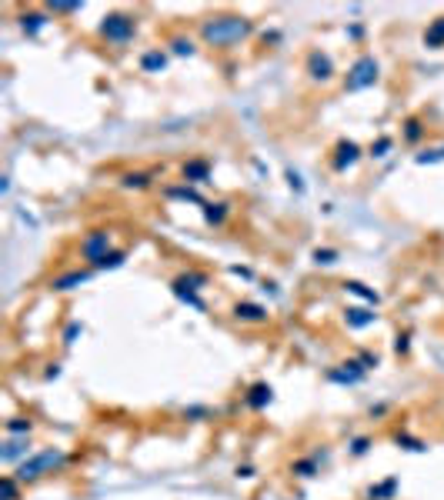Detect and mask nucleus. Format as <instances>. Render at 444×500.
Here are the masks:
<instances>
[{
	"label": "nucleus",
	"instance_id": "4be33fe9",
	"mask_svg": "<svg viewBox=\"0 0 444 500\" xmlns=\"http://www.w3.org/2000/svg\"><path fill=\"white\" fill-rule=\"evenodd\" d=\"M197 37H190L188 31H171L167 33V40H164V47H167V53L171 57H194L197 53Z\"/></svg>",
	"mask_w": 444,
	"mask_h": 500
},
{
	"label": "nucleus",
	"instance_id": "5701e85b",
	"mask_svg": "<svg viewBox=\"0 0 444 500\" xmlns=\"http://www.w3.org/2000/svg\"><path fill=\"white\" fill-rule=\"evenodd\" d=\"M161 194L167 200H181V203H197V207L207 203L204 194L197 187H190V183H167V187H161Z\"/></svg>",
	"mask_w": 444,
	"mask_h": 500
},
{
	"label": "nucleus",
	"instance_id": "393cba45",
	"mask_svg": "<svg viewBox=\"0 0 444 500\" xmlns=\"http://www.w3.org/2000/svg\"><path fill=\"white\" fill-rule=\"evenodd\" d=\"M397 487H401L397 477H384V481L371 483V487L364 490V500H394L397 497Z\"/></svg>",
	"mask_w": 444,
	"mask_h": 500
},
{
	"label": "nucleus",
	"instance_id": "a211bd4d",
	"mask_svg": "<svg viewBox=\"0 0 444 500\" xmlns=\"http://www.w3.org/2000/svg\"><path fill=\"white\" fill-rule=\"evenodd\" d=\"M201 214H204V224L207 227H214V231H221L227 227V220L234 217V203L227 197H217V200H207L204 207H201Z\"/></svg>",
	"mask_w": 444,
	"mask_h": 500
},
{
	"label": "nucleus",
	"instance_id": "dca6fc26",
	"mask_svg": "<svg viewBox=\"0 0 444 500\" xmlns=\"http://www.w3.org/2000/svg\"><path fill=\"white\" fill-rule=\"evenodd\" d=\"M240 400H244L247 410L261 414V410H268V407L274 403V387L268 381H254V383H247V390L240 394Z\"/></svg>",
	"mask_w": 444,
	"mask_h": 500
},
{
	"label": "nucleus",
	"instance_id": "7ed1b4c3",
	"mask_svg": "<svg viewBox=\"0 0 444 500\" xmlns=\"http://www.w3.org/2000/svg\"><path fill=\"white\" fill-rule=\"evenodd\" d=\"M137 31H140V17L137 14H131V10H110L97 24V40L114 50H124L137 40Z\"/></svg>",
	"mask_w": 444,
	"mask_h": 500
},
{
	"label": "nucleus",
	"instance_id": "f8f14e48",
	"mask_svg": "<svg viewBox=\"0 0 444 500\" xmlns=\"http://www.w3.org/2000/svg\"><path fill=\"white\" fill-rule=\"evenodd\" d=\"M324 377L331 383H341V387H354V383H361L364 377H368V370H364V364L358 360V353H354V357H347V360H341V364L327 367Z\"/></svg>",
	"mask_w": 444,
	"mask_h": 500
},
{
	"label": "nucleus",
	"instance_id": "f257e3e1",
	"mask_svg": "<svg viewBox=\"0 0 444 500\" xmlns=\"http://www.w3.org/2000/svg\"><path fill=\"white\" fill-rule=\"evenodd\" d=\"M257 33V24L244 14H207L197 20V40L211 50H238L240 44H247Z\"/></svg>",
	"mask_w": 444,
	"mask_h": 500
},
{
	"label": "nucleus",
	"instance_id": "a18cd8bd",
	"mask_svg": "<svg viewBox=\"0 0 444 500\" xmlns=\"http://www.w3.org/2000/svg\"><path fill=\"white\" fill-rule=\"evenodd\" d=\"M234 274H238V277H244V281H251V277H254V270H251V267H234Z\"/></svg>",
	"mask_w": 444,
	"mask_h": 500
},
{
	"label": "nucleus",
	"instance_id": "f704fd0d",
	"mask_svg": "<svg viewBox=\"0 0 444 500\" xmlns=\"http://www.w3.org/2000/svg\"><path fill=\"white\" fill-rule=\"evenodd\" d=\"M394 353H397L401 360H408V357H411V331H397V333H394Z\"/></svg>",
	"mask_w": 444,
	"mask_h": 500
},
{
	"label": "nucleus",
	"instance_id": "2f4dec72",
	"mask_svg": "<svg viewBox=\"0 0 444 500\" xmlns=\"http://www.w3.org/2000/svg\"><path fill=\"white\" fill-rule=\"evenodd\" d=\"M124 264H127V247H114L101 264L94 267V274H101V270H117V267H124Z\"/></svg>",
	"mask_w": 444,
	"mask_h": 500
},
{
	"label": "nucleus",
	"instance_id": "1a4fd4ad",
	"mask_svg": "<svg viewBox=\"0 0 444 500\" xmlns=\"http://www.w3.org/2000/svg\"><path fill=\"white\" fill-rule=\"evenodd\" d=\"M327 460H331V450L321 447V450H311V453H304V457H294L288 464L290 477L294 481H314L321 470L327 467Z\"/></svg>",
	"mask_w": 444,
	"mask_h": 500
},
{
	"label": "nucleus",
	"instance_id": "aec40b11",
	"mask_svg": "<svg viewBox=\"0 0 444 500\" xmlns=\"http://www.w3.org/2000/svg\"><path fill=\"white\" fill-rule=\"evenodd\" d=\"M427 140V120L418 114H411L401 120V144L404 147H421Z\"/></svg>",
	"mask_w": 444,
	"mask_h": 500
},
{
	"label": "nucleus",
	"instance_id": "2eb2a0df",
	"mask_svg": "<svg viewBox=\"0 0 444 500\" xmlns=\"http://www.w3.org/2000/svg\"><path fill=\"white\" fill-rule=\"evenodd\" d=\"M90 277H94V270H90V267H70V270L54 274V277H51V290H54V294H70V290L84 287Z\"/></svg>",
	"mask_w": 444,
	"mask_h": 500
},
{
	"label": "nucleus",
	"instance_id": "72a5a7b5",
	"mask_svg": "<svg viewBox=\"0 0 444 500\" xmlns=\"http://www.w3.org/2000/svg\"><path fill=\"white\" fill-rule=\"evenodd\" d=\"M444 160V144H438V147H427L421 150V153H414V164H441Z\"/></svg>",
	"mask_w": 444,
	"mask_h": 500
},
{
	"label": "nucleus",
	"instance_id": "f3484780",
	"mask_svg": "<svg viewBox=\"0 0 444 500\" xmlns=\"http://www.w3.org/2000/svg\"><path fill=\"white\" fill-rule=\"evenodd\" d=\"M341 320L347 331H368V327L377 324V314H375V307H368V303H351V307L341 310Z\"/></svg>",
	"mask_w": 444,
	"mask_h": 500
},
{
	"label": "nucleus",
	"instance_id": "412c9836",
	"mask_svg": "<svg viewBox=\"0 0 444 500\" xmlns=\"http://www.w3.org/2000/svg\"><path fill=\"white\" fill-rule=\"evenodd\" d=\"M120 190H134V194H144V190H154L157 174L154 170H124L117 177Z\"/></svg>",
	"mask_w": 444,
	"mask_h": 500
},
{
	"label": "nucleus",
	"instance_id": "423d86ee",
	"mask_svg": "<svg viewBox=\"0 0 444 500\" xmlns=\"http://www.w3.org/2000/svg\"><path fill=\"white\" fill-rule=\"evenodd\" d=\"M110 250H114V227H90V231L81 233V240H77V257H81V264L90 267V270L101 264Z\"/></svg>",
	"mask_w": 444,
	"mask_h": 500
},
{
	"label": "nucleus",
	"instance_id": "58836bf2",
	"mask_svg": "<svg viewBox=\"0 0 444 500\" xmlns=\"http://www.w3.org/2000/svg\"><path fill=\"white\" fill-rule=\"evenodd\" d=\"M284 181H288V187L294 190V194H304V190H308V187H304V177H301V170H294V167L284 170Z\"/></svg>",
	"mask_w": 444,
	"mask_h": 500
},
{
	"label": "nucleus",
	"instance_id": "39448f33",
	"mask_svg": "<svg viewBox=\"0 0 444 500\" xmlns=\"http://www.w3.org/2000/svg\"><path fill=\"white\" fill-rule=\"evenodd\" d=\"M207 287H211V274L201 270V267H188V270H181L171 281V294L181 300V303L194 307V310H207V300L201 297Z\"/></svg>",
	"mask_w": 444,
	"mask_h": 500
},
{
	"label": "nucleus",
	"instance_id": "a19ab883",
	"mask_svg": "<svg viewBox=\"0 0 444 500\" xmlns=\"http://www.w3.org/2000/svg\"><path fill=\"white\" fill-rule=\"evenodd\" d=\"M234 477H238V481H254L257 467L254 464H238V467H234Z\"/></svg>",
	"mask_w": 444,
	"mask_h": 500
},
{
	"label": "nucleus",
	"instance_id": "49530a36",
	"mask_svg": "<svg viewBox=\"0 0 444 500\" xmlns=\"http://www.w3.org/2000/svg\"><path fill=\"white\" fill-rule=\"evenodd\" d=\"M54 377H60V367L54 364L51 370H44V381H54Z\"/></svg>",
	"mask_w": 444,
	"mask_h": 500
},
{
	"label": "nucleus",
	"instance_id": "b1692460",
	"mask_svg": "<svg viewBox=\"0 0 444 500\" xmlns=\"http://www.w3.org/2000/svg\"><path fill=\"white\" fill-rule=\"evenodd\" d=\"M37 431V420L31 414H14L3 420V437H31Z\"/></svg>",
	"mask_w": 444,
	"mask_h": 500
},
{
	"label": "nucleus",
	"instance_id": "a878e982",
	"mask_svg": "<svg viewBox=\"0 0 444 500\" xmlns=\"http://www.w3.org/2000/svg\"><path fill=\"white\" fill-rule=\"evenodd\" d=\"M421 40H425L427 50H444V14L434 17V20H427L425 33H421Z\"/></svg>",
	"mask_w": 444,
	"mask_h": 500
},
{
	"label": "nucleus",
	"instance_id": "bb28decb",
	"mask_svg": "<svg viewBox=\"0 0 444 500\" xmlns=\"http://www.w3.org/2000/svg\"><path fill=\"white\" fill-rule=\"evenodd\" d=\"M217 410L214 407H207V403H188V407H181V420L184 424H207V420H214Z\"/></svg>",
	"mask_w": 444,
	"mask_h": 500
},
{
	"label": "nucleus",
	"instance_id": "79ce46f5",
	"mask_svg": "<svg viewBox=\"0 0 444 500\" xmlns=\"http://www.w3.org/2000/svg\"><path fill=\"white\" fill-rule=\"evenodd\" d=\"M388 410H391V403H388V400H381V403H371L368 417H371V420H381V417H388Z\"/></svg>",
	"mask_w": 444,
	"mask_h": 500
},
{
	"label": "nucleus",
	"instance_id": "473e14b6",
	"mask_svg": "<svg viewBox=\"0 0 444 500\" xmlns=\"http://www.w3.org/2000/svg\"><path fill=\"white\" fill-rule=\"evenodd\" d=\"M311 260L318 267H334L338 260H341V250L338 247H314L311 250Z\"/></svg>",
	"mask_w": 444,
	"mask_h": 500
},
{
	"label": "nucleus",
	"instance_id": "e433bc0d",
	"mask_svg": "<svg viewBox=\"0 0 444 500\" xmlns=\"http://www.w3.org/2000/svg\"><path fill=\"white\" fill-rule=\"evenodd\" d=\"M81 333H84V324H81V320H70L67 327H64V333H60V344H64V347H70V344H74Z\"/></svg>",
	"mask_w": 444,
	"mask_h": 500
},
{
	"label": "nucleus",
	"instance_id": "ddd939ff",
	"mask_svg": "<svg viewBox=\"0 0 444 500\" xmlns=\"http://www.w3.org/2000/svg\"><path fill=\"white\" fill-rule=\"evenodd\" d=\"M34 453V437H3V447H0V460L3 467H20L27 457Z\"/></svg>",
	"mask_w": 444,
	"mask_h": 500
},
{
	"label": "nucleus",
	"instance_id": "c85d7f7f",
	"mask_svg": "<svg viewBox=\"0 0 444 500\" xmlns=\"http://www.w3.org/2000/svg\"><path fill=\"white\" fill-rule=\"evenodd\" d=\"M371 447H375V437H371V433H354V437L347 440V457L361 460V457L371 453Z\"/></svg>",
	"mask_w": 444,
	"mask_h": 500
},
{
	"label": "nucleus",
	"instance_id": "9b49d317",
	"mask_svg": "<svg viewBox=\"0 0 444 500\" xmlns=\"http://www.w3.org/2000/svg\"><path fill=\"white\" fill-rule=\"evenodd\" d=\"M214 177V160L204 157V153H194L181 164V183H190V187H204Z\"/></svg>",
	"mask_w": 444,
	"mask_h": 500
},
{
	"label": "nucleus",
	"instance_id": "c9c22d12",
	"mask_svg": "<svg viewBox=\"0 0 444 500\" xmlns=\"http://www.w3.org/2000/svg\"><path fill=\"white\" fill-rule=\"evenodd\" d=\"M0 483H3V500H20V487H24V483H20L14 474H7Z\"/></svg>",
	"mask_w": 444,
	"mask_h": 500
},
{
	"label": "nucleus",
	"instance_id": "ea45409f",
	"mask_svg": "<svg viewBox=\"0 0 444 500\" xmlns=\"http://www.w3.org/2000/svg\"><path fill=\"white\" fill-rule=\"evenodd\" d=\"M394 444H401V447H408V450H427L425 440H418L411 433H394Z\"/></svg>",
	"mask_w": 444,
	"mask_h": 500
},
{
	"label": "nucleus",
	"instance_id": "0eeeda50",
	"mask_svg": "<svg viewBox=\"0 0 444 500\" xmlns=\"http://www.w3.org/2000/svg\"><path fill=\"white\" fill-rule=\"evenodd\" d=\"M304 77H308L314 87H327V83L338 81L341 74H338L334 57H331L324 47H311L308 53H304Z\"/></svg>",
	"mask_w": 444,
	"mask_h": 500
},
{
	"label": "nucleus",
	"instance_id": "6ab92c4d",
	"mask_svg": "<svg viewBox=\"0 0 444 500\" xmlns=\"http://www.w3.org/2000/svg\"><path fill=\"white\" fill-rule=\"evenodd\" d=\"M137 67H140V74L157 77V74H164L171 67V53H167V47H147L137 57Z\"/></svg>",
	"mask_w": 444,
	"mask_h": 500
},
{
	"label": "nucleus",
	"instance_id": "4468645a",
	"mask_svg": "<svg viewBox=\"0 0 444 500\" xmlns=\"http://www.w3.org/2000/svg\"><path fill=\"white\" fill-rule=\"evenodd\" d=\"M47 24H51V14H47V7L40 3V7H27V10H20L17 14V27L24 37H40V33L47 31Z\"/></svg>",
	"mask_w": 444,
	"mask_h": 500
},
{
	"label": "nucleus",
	"instance_id": "6e6552de",
	"mask_svg": "<svg viewBox=\"0 0 444 500\" xmlns=\"http://www.w3.org/2000/svg\"><path fill=\"white\" fill-rule=\"evenodd\" d=\"M364 157H368V150L361 147L358 140H351V137H341V140L331 147V153H327V167H331L334 174H347V170H354V167H358Z\"/></svg>",
	"mask_w": 444,
	"mask_h": 500
},
{
	"label": "nucleus",
	"instance_id": "c03bdc74",
	"mask_svg": "<svg viewBox=\"0 0 444 500\" xmlns=\"http://www.w3.org/2000/svg\"><path fill=\"white\" fill-rule=\"evenodd\" d=\"M261 40H264V44H277V40H281V31H277V27H274V31L261 33Z\"/></svg>",
	"mask_w": 444,
	"mask_h": 500
},
{
	"label": "nucleus",
	"instance_id": "37998d69",
	"mask_svg": "<svg viewBox=\"0 0 444 500\" xmlns=\"http://www.w3.org/2000/svg\"><path fill=\"white\" fill-rule=\"evenodd\" d=\"M347 40H364V24H351L347 27Z\"/></svg>",
	"mask_w": 444,
	"mask_h": 500
},
{
	"label": "nucleus",
	"instance_id": "f03ea898",
	"mask_svg": "<svg viewBox=\"0 0 444 500\" xmlns=\"http://www.w3.org/2000/svg\"><path fill=\"white\" fill-rule=\"evenodd\" d=\"M67 464H70L67 447H40L20 467H14V477L24 487H31V483H40V481H47V477H54V474H60V470H67Z\"/></svg>",
	"mask_w": 444,
	"mask_h": 500
},
{
	"label": "nucleus",
	"instance_id": "20e7f679",
	"mask_svg": "<svg viewBox=\"0 0 444 500\" xmlns=\"http://www.w3.org/2000/svg\"><path fill=\"white\" fill-rule=\"evenodd\" d=\"M377 83H381V60H377L371 50L358 53V57L347 64V70L341 74L344 94H361V90H371Z\"/></svg>",
	"mask_w": 444,
	"mask_h": 500
},
{
	"label": "nucleus",
	"instance_id": "cd10ccee",
	"mask_svg": "<svg viewBox=\"0 0 444 500\" xmlns=\"http://www.w3.org/2000/svg\"><path fill=\"white\" fill-rule=\"evenodd\" d=\"M341 287L347 290V294H354L358 300H364L368 307H377V303H381V294H377L375 287H368V283H361V281H344Z\"/></svg>",
	"mask_w": 444,
	"mask_h": 500
},
{
	"label": "nucleus",
	"instance_id": "7c9ffc66",
	"mask_svg": "<svg viewBox=\"0 0 444 500\" xmlns=\"http://www.w3.org/2000/svg\"><path fill=\"white\" fill-rule=\"evenodd\" d=\"M391 150H394V137H391V133H381L377 140H371V144H368V157H371V160H384Z\"/></svg>",
	"mask_w": 444,
	"mask_h": 500
},
{
	"label": "nucleus",
	"instance_id": "4c0bfd02",
	"mask_svg": "<svg viewBox=\"0 0 444 500\" xmlns=\"http://www.w3.org/2000/svg\"><path fill=\"white\" fill-rule=\"evenodd\" d=\"M358 360L361 364H364V370H368V374H371V370H377V367H381V353H377V350H358Z\"/></svg>",
	"mask_w": 444,
	"mask_h": 500
},
{
	"label": "nucleus",
	"instance_id": "c756f323",
	"mask_svg": "<svg viewBox=\"0 0 444 500\" xmlns=\"http://www.w3.org/2000/svg\"><path fill=\"white\" fill-rule=\"evenodd\" d=\"M47 7V14L51 17H77L84 10V3L81 0H51V3H44Z\"/></svg>",
	"mask_w": 444,
	"mask_h": 500
},
{
	"label": "nucleus",
	"instance_id": "9d476101",
	"mask_svg": "<svg viewBox=\"0 0 444 500\" xmlns=\"http://www.w3.org/2000/svg\"><path fill=\"white\" fill-rule=\"evenodd\" d=\"M231 320L240 327H268L271 324V310L257 300H234L231 303Z\"/></svg>",
	"mask_w": 444,
	"mask_h": 500
}]
</instances>
